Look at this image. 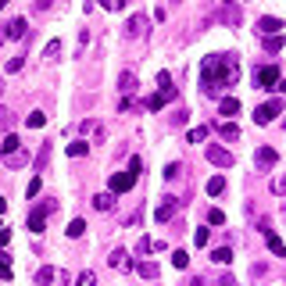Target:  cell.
<instances>
[{"mask_svg": "<svg viewBox=\"0 0 286 286\" xmlns=\"http://www.w3.org/2000/svg\"><path fill=\"white\" fill-rule=\"evenodd\" d=\"M215 286H236V279H233V276H222V279H218Z\"/></svg>", "mask_w": 286, "mask_h": 286, "instance_id": "7dc6e473", "label": "cell"}, {"mask_svg": "<svg viewBox=\"0 0 286 286\" xmlns=\"http://www.w3.org/2000/svg\"><path fill=\"white\" fill-rule=\"evenodd\" d=\"M265 240H268V250H272L276 258H283V254H286V247H283V240H279L276 233H265Z\"/></svg>", "mask_w": 286, "mask_h": 286, "instance_id": "cb8c5ba5", "label": "cell"}, {"mask_svg": "<svg viewBox=\"0 0 286 286\" xmlns=\"http://www.w3.org/2000/svg\"><path fill=\"white\" fill-rule=\"evenodd\" d=\"M222 190H225V175H211V179H207V193H211V197H218Z\"/></svg>", "mask_w": 286, "mask_h": 286, "instance_id": "d4e9b609", "label": "cell"}, {"mask_svg": "<svg viewBox=\"0 0 286 286\" xmlns=\"http://www.w3.org/2000/svg\"><path fill=\"white\" fill-rule=\"evenodd\" d=\"M25 122H29V129H40V125H47V115H43V111H33Z\"/></svg>", "mask_w": 286, "mask_h": 286, "instance_id": "4dcf8cb0", "label": "cell"}, {"mask_svg": "<svg viewBox=\"0 0 286 286\" xmlns=\"http://www.w3.org/2000/svg\"><path fill=\"white\" fill-rule=\"evenodd\" d=\"M4 36H7V40H22V36H25V18H11Z\"/></svg>", "mask_w": 286, "mask_h": 286, "instance_id": "4fadbf2b", "label": "cell"}, {"mask_svg": "<svg viewBox=\"0 0 286 286\" xmlns=\"http://www.w3.org/2000/svg\"><path fill=\"white\" fill-rule=\"evenodd\" d=\"M179 172H183V164H179V161H172L168 168H164V179H168V183H172V179H175Z\"/></svg>", "mask_w": 286, "mask_h": 286, "instance_id": "ab89813d", "label": "cell"}, {"mask_svg": "<svg viewBox=\"0 0 286 286\" xmlns=\"http://www.w3.org/2000/svg\"><path fill=\"white\" fill-rule=\"evenodd\" d=\"M7 125H11V111L0 108V129H7Z\"/></svg>", "mask_w": 286, "mask_h": 286, "instance_id": "bcb514c9", "label": "cell"}, {"mask_svg": "<svg viewBox=\"0 0 286 286\" xmlns=\"http://www.w3.org/2000/svg\"><path fill=\"white\" fill-rule=\"evenodd\" d=\"M204 158L211 161V164H218V168H233V154H229L225 147H218V143L207 147V150H204Z\"/></svg>", "mask_w": 286, "mask_h": 286, "instance_id": "5b68a950", "label": "cell"}, {"mask_svg": "<svg viewBox=\"0 0 286 286\" xmlns=\"http://www.w3.org/2000/svg\"><path fill=\"white\" fill-rule=\"evenodd\" d=\"M283 18H272V14H261V18H258V33L261 36H279L283 33Z\"/></svg>", "mask_w": 286, "mask_h": 286, "instance_id": "9c48e42d", "label": "cell"}, {"mask_svg": "<svg viewBox=\"0 0 286 286\" xmlns=\"http://www.w3.org/2000/svg\"><path fill=\"white\" fill-rule=\"evenodd\" d=\"M108 261H111V268H118V272H129V268H132V261H129V250H122V247H115Z\"/></svg>", "mask_w": 286, "mask_h": 286, "instance_id": "30bf717a", "label": "cell"}, {"mask_svg": "<svg viewBox=\"0 0 286 286\" xmlns=\"http://www.w3.org/2000/svg\"><path fill=\"white\" fill-rule=\"evenodd\" d=\"M136 86H140V82H136V75H132L129 68H125L122 75H118V89H122L125 97H129V93H136Z\"/></svg>", "mask_w": 286, "mask_h": 286, "instance_id": "8fae6325", "label": "cell"}, {"mask_svg": "<svg viewBox=\"0 0 286 286\" xmlns=\"http://www.w3.org/2000/svg\"><path fill=\"white\" fill-rule=\"evenodd\" d=\"M4 211H7V201H4V197H0V215H4Z\"/></svg>", "mask_w": 286, "mask_h": 286, "instance_id": "f907efd6", "label": "cell"}, {"mask_svg": "<svg viewBox=\"0 0 286 286\" xmlns=\"http://www.w3.org/2000/svg\"><path fill=\"white\" fill-rule=\"evenodd\" d=\"M254 164H258V172H272L279 164V154L272 147H258V154H254Z\"/></svg>", "mask_w": 286, "mask_h": 286, "instance_id": "8992f818", "label": "cell"}, {"mask_svg": "<svg viewBox=\"0 0 286 286\" xmlns=\"http://www.w3.org/2000/svg\"><path fill=\"white\" fill-rule=\"evenodd\" d=\"M218 22H225V25H240V7H236V4H225V7L218 11Z\"/></svg>", "mask_w": 286, "mask_h": 286, "instance_id": "7c38bea8", "label": "cell"}, {"mask_svg": "<svg viewBox=\"0 0 286 286\" xmlns=\"http://www.w3.org/2000/svg\"><path fill=\"white\" fill-rule=\"evenodd\" d=\"M240 111V100L236 97H222V104H218V115H225V118H233Z\"/></svg>", "mask_w": 286, "mask_h": 286, "instance_id": "2e32d148", "label": "cell"}, {"mask_svg": "<svg viewBox=\"0 0 286 286\" xmlns=\"http://www.w3.org/2000/svg\"><path fill=\"white\" fill-rule=\"evenodd\" d=\"M111 204H115V193H97V197H93L97 211H111Z\"/></svg>", "mask_w": 286, "mask_h": 286, "instance_id": "44dd1931", "label": "cell"}, {"mask_svg": "<svg viewBox=\"0 0 286 286\" xmlns=\"http://www.w3.org/2000/svg\"><path fill=\"white\" fill-rule=\"evenodd\" d=\"M36 286H54V268H40V272H36Z\"/></svg>", "mask_w": 286, "mask_h": 286, "instance_id": "f1b7e54d", "label": "cell"}, {"mask_svg": "<svg viewBox=\"0 0 286 286\" xmlns=\"http://www.w3.org/2000/svg\"><path fill=\"white\" fill-rule=\"evenodd\" d=\"M0 229H4V225H0Z\"/></svg>", "mask_w": 286, "mask_h": 286, "instance_id": "11a10c76", "label": "cell"}, {"mask_svg": "<svg viewBox=\"0 0 286 286\" xmlns=\"http://www.w3.org/2000/svg\"><path fill=\"white\" fill-rule=\"evenodd\" d=\"M240 79V65H236V54H211L201 61V86L207 97H218L225 86H233Z\"/></svg>", "mask_w": 286, "mask_h": 286, "instance_id": "6da1fadb", "label": "cell"}, {"mask_svg": "<svg viewBox=\"0 0 286 286\" xmlns=\"http://www.w3.org/2000/svg\"><path fill=\"white\" fill-rule=\"evenodd\" d=\"M57 50H61V43H57V40H50L47 47H43V57H57Z\"/></svg>", "mask_w": 286, "mask_h": 286, "instance_id": "60d3db41", "label": "cell"}, {"mask_svg": "<svg viewBox=\"0 0 286 286\" xmlns=\"http://www.w3.org/2000/svg\"><path fill=\"white\" fill-rule=\"evenodd\" d=\"M25 68V54H18V57H11V61H7V72L14 75V72H22Z\"/></svg>", "mask_w": 286, "mask_h": 286, "instance_id": "d590c367", "label": "cell"}, {"mask_svg": "<svg viewBox=\"0 0 286 286\" xmlns=\"http://www.w3.org/2000/svg\"><path fill=\"white\" fill-rule=\"evenodd\" d=\"M218 132H222V140H240V129L225 118V122H218Z\"/></svg>", "mask_w": 286, "mask_h": 286, "instance_id": "7402d4cb", "label": "cell"}, {"mask_svg": "<svg viewBox=\"0 0 286 286\" xmlns=\"http://www.w3.org/2000/svg\"><path fill=\"white\" fill-rule=\"evenodd\" d=\"M100 7H108V11H122V7H125V0H100Z\"/></svg>", "mask_w": 286, "mask_h": 286, "instance_id": "b9f144b4", "label": "cell"}, {"mask_svg": "<svg viewBox=\"0 0 286 286\" xmlns=\"http://www.w3.org/2000/svg\"><path fill=\"white\" fill-rule=\"evenodd\" d=\"M7 240H11V233H7V229H0V247H7Z\"/></svg>", "mask_w": 286, "mask_h": 286, "instance_id": "c3c4849f", "label": "cell"}, {"mask_svg": "<svg viewBox=\"0 0 286 286\" xmlns=\"http://www.w3.org/2000/svg\"><path fill=\"white\" fill-rule=\"evenodd\" d=\"M86 150H89V143H86V140H75V143H68V158H82Z\"/></svg>", "mask_w": 286, "mask_h": 286, "instance_id": "83f0119b", "label": "cell"}, {"mask_svg": "<svg viewBox=\"0 0 286 286\" xmlns=\"http://www.w3.org/2000/svg\"><path fill=\"white\" fill-rule=\"evenodd\" d=\"M79 132H82V136H93V140H104V125L100 122H82Z\"/></svg>", "mask_w": 286, "mask_h": 286, "instance_id": "e0dca14e", "label": "cell"}, {"mask_svg": "<svg viewBox=\"0 0 286 286\" xmlns=\"http://www.w3.org/2000/svg\"><path fill=\"white\" fill-rule=\"evenodd\" d=\"M283 43H286V40H283V33H279V36H265V40H261V47H265L268 54H279V50H283Z\"/></svg>", "mask_w": 286, "mask_h": 286, "instance_id": "ffe728a7", "label": "cell"}, {"mask_svg": "<svg viewBox=\"0 0 286 286\" xmlns=\"http://www.w3.org/2000/svg\"><path fill=\"white\" fill-rule=\"evenodd\" d=\"M150 250H154V244H150L147 236H140V244H136V254H140V258H147Z\"/></svg>", "mask_w": 286, "mask_h": 286, "instance_id": "8d00e7d4", "label": "cell"}, {"mask_svg": "<svg viewBox=\"0 0 286 286\" xmlns=\"http://www.w3.org/2000/svg\"><path fill=\"white\" fill-rule=\"evenodd\" d=\"M47 161H50V143H40V154H36V161H33V168H36V175L47 168Z\"/></svg>", "mask_w": 286, "mask_h": 286, "instance_id": "5bb4252c", "label": "cell"}, {"mask_svg": "<svg viewBox=\"0 0 286 286\" xmlns=\"http://www.w3.org/2000/svg\"><path fill=\"white\" fill-rule=\"evenodd\" d=\"M132 268H136L143 279H158V276H161V268H158L154 261H140V265H132Z\"/></svg>", "mask_w": 286, "mask_h": 286, "instance_id": "9a60e30c", "label": "cell"}, {"mask_svg": "<svg viewBox=\"0 0 286 286\" xmlns=\"http://www.w3.org/2000/svg\"><path fill=\"white\" fill-rule=\"evenodd\" d=\"M225 4H236V0H225Z\"/></svg>", "mask_w": 286, "mask_h": 286, "instance_id": "f5cc1de1", "label": "cell"}, {"mask_svg": "<svg viewBox=\"0 0 286 286\" xmlns=\"http://www.w3.org/2000/svg\"><path fill=\"white\" fill-rule=\"evenodd\" d=\"M108 186H111L108 193H129L132 186H136V175H132V172H115Z\"/></svg>", "mask_w": 286, "mask_h": 286, "instance_id": "ba28073f", "label": "cell"}, {"mask_svg": "<svg viewBox=\"0 0 286 286\" xmlns=\"http://www.w3.org/2000/svg\"><path fill=\"white\" fill-rule=\"evenodd\" d=\"M75 286H97V276L93 272H82L79 279H75Z\"/></svg>", "mask_w": 286, "mask_h": 286, "instance_id": "74e56055", "label": "cell"}, {"mask_svg": "<svg viewBox=\"0 0 286 286\" xmlns=\"http://www.w3.org/2000/svg\"><path fill=\"white\" fill-rule=\"evenodd\" d=\"M18 147H22V140L14 136V132H7V136H4V143H0V154L7 158V154H14V150H18Z\"/></svg>", "mask_w": 286, "mask_h": 286, "instance_id": "ac0fdd59", "label": "cell"}, {"mask_svg": "<svg viewBox=\"0 0 286 286\" xmlns=\"http://www.w3.org/2000/svg\"><path fill=\"white\" fill-rule=\"evenodd\" d=\"M186 140H190V143H204V140H207V125L190 129V132H186Z\"/></svg>", "mask_w": 286, "mask_h": 286, "instance_id": "4316f807", "label": "cell"}, {"mask_svg": "<svg viewBox=\"0 0 286 286\" xmlns=\"http://www.w3.org/2000/svg\"><path fill=\"white\" fill-rule=\"evenodd\" d=\"M147 29H150L147 14H132V18L125 22V36H129V40H140V36H147Z\"/></svg>", "mask_w": 286, "mask_h": 286, "instance_id": "52a82bcc", "label": "cell"}, {"mask_svg": "<svg viewBox=\"0 0 286 286\" xmlns=\"http://www.w3.org/2000/svg\"><path fill=\"white\" fill-rule=\"evenodd\" d=\"M175 211H179V201H168V204H161V207H158V222H168Z\"/></svg>", "mask_w": 286, "mask_h": 286, "instance_id": "603a6c76", "label": "cell"}, {"mask_svg": "<svg viewBox=\"0 0 286 286\" xmlns=\"http://www.w3.org/2000/svg\"><path fill=\"white\" fill-rule=\"evenodd\" d=\"M193 244L204 247V244H207V229H197V233H193Z\"/></svg>", "mask_w": 286, "mask_h": 286, "instance_id": "f6af8a7d", "label": "cell"}, {"mask_svg": "<svg viewBox=\"0 0 286 286\" xmlns=\"http://www.w3.org/2000/svg\"><path fill=\"white\" fill-rule=\"evenodd\" d=\"M65 233H68L72 240H79V236L86 233V222H82V218H72V222H68V229H65Z\"/></svg>", "mask_w": 286, "mask_h": 286, "instance_id": "484cf974", "label": "cell"}, {"mask_svg": "<svg viewBox=\"0 0 286 286\" xmlns=\"http://www.w3.org/2000/svg\"><path fill=\"white\" fill-rule=\"evenodd\" d=\"M129 172L140 179V172H143V158H140V154H132V158H129Z\"/></svg>", "mask_w": 286, "mask_h": 286, "instance_id": "836d02e7", "label": "cell"}, {"mask_svg": "<svg viewBox=\"0 0 286 286\" xmlns=\"http://www.w3.org/2000/svg\"><path fill=\"white\" fill-rule=\"evenodd\" d=\"M211 261H218V265H225V261H233V250H229V247H218V250L211 254Z\"/></svg>", "mask_w": 286, "mask_h": 286, "instance_id": "d6a6232c", "label": "cell"}, {"mask_svg": "<svg viewBox=\"0 0 286 286\" xmlns=\"http://www.w3.org/2000/svg\"><path fill=\"white\" fill-rule=\"evenodd\" d=\"M172 265H175V268H186V265H190V254H186V250H175V254H172Z\"/></svg>", "mask_w": 286, "mask_h": 286, "instance_id": "e575fe53", "label": "cell"}, {"mask_svg": "<svg viewBox=\"0 0 286 286\" xmlns=\"http://www.w3.org/2000/svg\"><path fill=\"white\" fill-rule=\"evenodd\" d=\"M7 4H11V0H0V11H4V7H7Z\"/></svg>", "mask_w": 286, "mask_h": 286, "instance_id": "816d5d0a", "label": "cell"}, {"mask_svg": "<svg viewBox=\"0 0 286 286\" xmlns=\"http://www.w3.org/2000/svg\"><path fill=\"white\" fill-rule=\"evenodd\" d=\"M172 4H179V0H172Z\"/></svg>", "mask_w": 286, "mask_h": 286, "instance_id": "db71d44e", "label": "cell"}, {"mask_svg": "<svg viewBox=\"0 0 286 286\" xmlns=\"http://www.w3.org/2000/svg\"><path fill=\"white\" fill-rule=\"evenodd\" d=\"M283 108H286V104L276 97V100H268V104H261V108L258 111H254V122H258V125H272L276 122V115H283Z\"/></svg>", "mask_w": 286, "mask_h": 286, "instance_id": "3957f363", "label": "cell"}, {"mask_svg": "<svg viewBox=\"0 0 286 286\" xmlns=\"http://www.w3.org/2000/svg\"><path fill=\"white\" fill-rule=\"evenodd\" d=\"M0 279H11V258L4 254V247H0Z\"/></svg>", "mask_w": 286, "mask_h": 286, "instance_id": "f546056e", "label": "cell"}, {"mask_svg": "<svg viewBox=\"0 0 286 286\" xmlns=\"http://www.w3.org/2000/svg\"><path fill=\"white\" fill-rule=\"evenodd\" d=\"M4 164H7V168H22V164H29V154H25V150H14V154L4 158Z\"/></svg>", "mask_w": 286, "mask_h": 286, "instance_id": "d6986e66", "label": "cell"}, {"mask_svg": "<svg viewBox=\"0 0 286 286\" xmlns=\"http://www.w3.org/2000/svg\"><path fill=\"white\" fill-rule=\"evenodd\" d=\"M50 4H54V0H36L33 11H36V14H43V11H50Z\"/></svg>", "mask_w": 286, "mask_h": 286, "instance_id": "ee69618b", "label": "cell"}, {"mask_svg": "<svg viewBox=\"0 0 286 286\" xmlns=\"http://www.w3.org/2000/svg\"><path fill=\"white\" fill-rule=\"evenodd\" d=\"M276 82H279V65H265L254 72V86L258 89H276Z\"/></svg>", "mask_w": 286, "mask_h": 286, "instance_id": "277c9868", "label": "cell"}, {"mask_svg": "<svg viewBox=\"0 0 286 286\" xmlns=\"http://www.w3.org/2000/svg\"><path fill=\"white\" fill-rule=\"evenodd\" d=\"M54 211H57V201H40L33 211H29V233H43V222Z\"/></svg>", "mask_w": 286, "mask_h": 286, "instance_id": "7a4b0ae2", "label": "cell"}, {"mask_svg": "<svg viewBox=\"0 0 286 286\" xmlns=\"http://www.w3.org/2000/svg\"><path fill=\"white\" fill-rule=\"evenodd\" d=\"M186 286H204V279H201V276H193V279H190Z\"/></svg>", "mask_w": 286, "mask_h": 286, "instance_id": "681fc988", "label": "cell"}, {"mask_svg": "<svg viewBox=\"0 0 286 286\" xmlns=\"http://www.w3.org/2000/svg\"><path fill=\"white\" fill-rule=\"evenodd\" d=\"M40 186H43V183H40V175H33V179H29V186H25V197H29V201L40 197Z\"/></svg>", "mask_w": 286, "mask_h": 286, "instance_id": "1f68e13d", "label": "cell"}, {"mask_svg": "<svg viewBox=\"0 0 286 286\" xmlns=\"http://www.w3.org/2000/svg\"><path fill=\"white\" fill-rule=\"evenodd\" d=\"M186 118H190V111H175L172 115V125H186Z\"/></svg>", "mask_w": 286, "mask_h": 286, "instance_id": "7bdbcfd3", "label": "cell"}, {"mask_svg": "<svg viewBox=\"0 0 286 286\" xmlns=\"http://www.w3.org/2000/svg\"><path fill=\"white\" fill-rule=\"evenodd\" d=\"M207 222H211V225H225V215L218 211V207H211V211H207Z\"/></svg>", "mask_w": 286, "mask_h": 286, "instance_id": "f35d334b", "label": "cell"}]
</instances>
